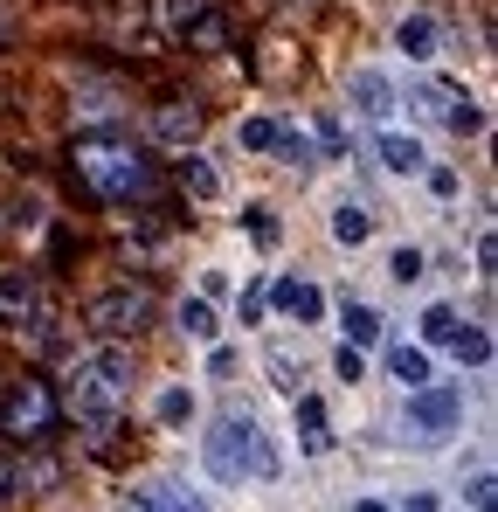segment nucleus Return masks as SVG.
Masks as SVG:
<instances>
[{
  "label": "nucleus",
  "instance_id": "obj_32",
  "mask_svg": "<svg viewBox=\"0 0 498 512\" xmlns=\"http://www.w3.org/2000/svg\"><path fill=\"white\" fill-rule=\"evenodd\" d=\"M422 180H429L436 201H457V194H464V173H457V167H422Z\"/></svg>",
  "mask_w": 498,
  "mask_h": 512
},
{
  "label": "nucleus",
  "instance_id": "obj_10",
  "mask_svg": "<svg viewBox=\"0 0 498 512\" xmlns=\"http://www.w3.org/2000/svg\"><path fill=\"white\" fill-rule=\"evenodd\" d=\"M346 104H353L360 118H374V125H388L402 97H395V77H388V70H353V77H346Z\"/></svg>",
  "mask_w": 498,
  "mask_h": 512
},
{
  "label": "nucleus",
  "instance_id": "obj_34",
  "mask_svg": "<svg viewBox=\"0 0 498 512\" xmlns=\"http://www.w3.org/2000/svg\"><path fill=\"white\" fill-rule=\"evenodd\" d=\"M332 367H339V381H346V388H353V381H367V353H360V346H339V353H332Z\"/></svg>",
  "mask_w": 498,
  "mask_h": 512
},
{
  "label": "nucleus",
  "instance_id": "obj_37",
  "mask_svg": "<svg viewBox=\"0 0 498 512\" xmlns=\"http://www.w3.org/2000/svg\"><path fill=\"white\" fill-rule=\"evenodd\" d=\"M222 291H229V277H222V270H208V277H201V291H194V298H208V305H215V298H222Z\"/></svg>",
  "mask_w": 498,
  "mask_h": 512
},
{
  "label": "nucleus",
  "instance_id": "obj_28",
  "mask_svg": "<svg viewBox=\"0 0 498 512\" xmlns=\"http://www.w3.org/2000/svg\"><path fill=\"white\" fill-rule=\"evenodd\" d=\"M457 333H464V312L457 305H429L422 312V346H450Z\"/></svg>",
  "mask_w": 498,
  "mask_h": 512
},
{
  "label": "nucleus",
  "instance_id": "obj_5",
  "mask_svg": "<svg viewBox=\"0 0 498 512\" xmlns=\"http://www.w3.org/2000/svg\"><path fill=\"white\" fill-rule=\"evenodd\" d=\"M464 429V388L450 381H429L402 402V443H450Z\"/></svg>",
  "mask_w": 498,
  "mask_h": 512
},
{
  "label": "nucleus",
  "instance_id": "obj_24",
  "mask_svg": "<svg viewBox=\"0 0 498 512\" xmlns=\"http://www.w3.org/2000/svg\"><path fill=\"white\" fill-rule=\"evenodd\" d=\"M263 374H270V388H277V395H305V353L270 346V353H263Z\"/></svg>",
  "mask_w": 498,
  "mask_h": 512
},
{
  "label": "nucleus",
  "instance_id": "obj_16",
  "mask_svg": "<svg viewBox=\"0 0 498 512\" xmlns=\"http://www.w3.org/2000/svg\"><path fill=\"white\" fill-rule=\"evenodd\" d=\"M173 333L194 340V346H222V319H215L208 298H180V305H173Z\"/></svg>",
  "mask_w": 498,
  "mask_h": 512
},
{
  "label": "nucleus",
  "instance_id": "obj_41",
  "mask_svg": "<svg viewBox=\"0 0 498 512\" xmlns=\"http://www.w3.org/2000/svg\"><path fill=\"white\" fill-rule=\"evenodd\" d=\"M0 49H7V14H0Z\"/></svg>",
  "mask_w": 498,
  "mask_h": 512
},
{
  "label": "nucleus",
  "instance_id": "obj_38",
  "mask_svg": "<svg viewBox=\"0 0 498 512\" xmlns=\"http://www.w3.org/2000/svg\"><path fill=\"white\" fill-rule=\"evenodd\" d=\"M7 499H14V457L0 450V506H7Z\"/></svg>",
  "mask_w": 498,
  "mask_h": 512
},
{
  "label": "nucleus",
  "instance_id": "obj_18",
  "mask_svg": "<svg viewBox=\"0 0 498 512\" xmlns=\"http://www.w3.org/2000/svg\"><path fill=\"white\" fill-rule=\"evenodd\" d=\"M291 402H298V450H305V457H326V450H332L326 402H319L312 388H305V395H291Z\"/></svg>",
  "mask_w": 498,
  "mask_h": 512
},
{
  "label": "nucleus",
  "instance_id": "obj_14",
  "mask_svg": "<svg viewBox=\"0 0 498 512\" xmlns=\"http://www.w3.org/2000/svg\"><path fill=\"white\" fill-rule=\"evenodd\" d=\"M35 305H42L35 270H0V333H14V326H21Z\"/></svg>",
  "mask_w": 498,
  "mask_h": 512
},
{
  "label": "nucleus",
  "instance_id": "obj_15",
  "mask_svg": "<svg viewBox=\"0 0 498 512\" xmlns=\"http://www.w3.org/2000/svg\"><path fill=\"white\" fill-rule=\"evenodd\" d=\"M332 243H339V250H360V243H367V236H374V208H367V201H360V194H346V201H332Z\"/></svg>",
  "mask_w": 498,
  "mask_h": 512
},
{
  "label": "nucleus",
  "instance_id": "obj_40",
  "mask_svg": "<svg viewBox=\"0 0 498 512\" xmlns=\"http://www.w3.org/2000/svg\"><path fill=\"white\" fill-rule=\"evenodd\" d=\"M353 512H388V506L381 499H353Z\"/></svg>",
  "mask_w": 498,
  "mask_h": 512
},
{
  "label": "nucleus",
  "instance_id": "obj_19",
  "mask_svg": "<svg viewBox=\"0 0 498 512\" xmlns=\"http://www.w3.org/2000/svg\"><path fill=\"white\" fill-rule=\"evenodd\" d=\"M270 160H277L284 173H298V180H312V173H319V146H312V132L284 125V132H277V146H270Z\"/></svg>",
  "mask_w": 498,
  "mask_h": 512
},
{
  "label": "nucleus",
  "instance_id": "obj_33",
  "mask_svg": "<svg viewBox=\"0 0 498 512\" xmlns=\"http://www.w3.org/2000/svg\"><path fill=\"white\" fill-rule=\"evenodd\" d=\"M263 305H270V277H256V284L243 291V305H236V319H243V326H256V319H263Z\"/></svg>",
  "mask_w": 498,
  "mask_h": 512
},
{
  "label": "nucleus",
  "instance_id": "obj_17",
  "mask_svg": "<svg viewBox=\"0 0 498 512\" xmlns=\"http://www.w3.org/2000/svg\"><path fill=\"white\" fill-rule=\"evenodd\" d=\"M388 381L402 388V395H415V388H429L436 381V367H429V346H388Z\"/></svg>",
  "mask_w": 498,
  "mask_h": 512
},
{
  "label": "nucleus",
  "instance_id": "obj_11",
  "mask_svg": "<svg viewBox=\"0 0 498 512\" xmlns=\"http://www.w3.org/2000/svg\"><path fill=\"white\" fill-rule=\"evenodd\" d=\"M395 49L409 56L415 70H422V63H436V56H443V21H436L429 7H409V14L395 21Z\"/></svg>",
  "mask_w": 498,
  "mask_h": 512
},
{
  "label": "nucleus",
  "instance_id": "obj_26",
  "mask_svg": "<svg viewBox=\"0 0 498 512\" xmlns=\"http://www.w3.org/2000/svg\"><path fill=\"white\" fill-rule=\"evenodd\" d=\"M180 187L194 201H215L222 194V173H215V160H201V153H180Z\"/></svg>",
  "mask_w": 498,
  "mask_h": 512
},
{
  "label": "nucleus",
  "instance_id": "obj_30",
  "mask_svg": "<svg viewBox=\"0 0 498 512\" xmlns=\"http://www.w3.org/2000/svg\"><path fill=\"white\" fill-rule=\"evenodd\" d=\"M450 353H457V367H464V360L485 367V360H492V333H485V326H464V333L450 340Z\"/></svg>",
  "mask_w": 498,
  "mask_h": 512
},
{
  "label": "nucleus",
  "instance_id": "obj_35",
  "mask_svg": "<svg viewBox=\"0 0 498 512\" xmlns=\"http://www.w3.org/2000/svg\"><path fill=\"white\" fill-rule=\"evenodd\" d=\"M492 263H498V243H492V229H485V236H478V277H485V284H492Z\"/></svg>",
  "mask_w": 498,
  "mask_h": 512
},
{
  "label": "nucleus",
  "instance_id": "obj_4",
  "mask_svg": "<svg viewBox=\"0 0 498 512\" xmlns=\"http://www.w3.org/2000/svg\"><path fill=\"white\" fill-rule=\"evenodd\" d=\"M83 319H90V333H104V340H139V333L160 319V298H153L146 284H111V291H97V298L83 305Z\"/></svg>",
  "mask_w": 498,
  "mask_h": 512
},
{
  "label": "nucleus",
  "instance_id": "obj_3",
  "mask_svg": "<svg viewBox=\"0 0 498 512\" xmlns=\"http://www.w3.org/2000/svg\"><path fill=\"white\" fill-rule=\"evenodd\" d=\"M70 160H77V180L104 208H132V201L153 194V167H146V153L125 132H83Z\"/></svg>",
  "mask_w": 498,
  "mask_h": 512
},
{
  "label": "nucleus",
  "instance_id": "obj_7",
  "mask_svg": "<svg viewBox=\"0 0 498 512\" xmlns=\"http://www.w3.org/2000/svg\"><path fill=\"white\" fill-rule=\"evenodd\" d=\"M70 118H77L83 132H118V125L132 118V97L111 84V77H77V90H70Z\"/></svg>",
  "mask_w": 498,
  "mask_h": 512
},
{
  "label": "nucleus",
  "instance_id": "obj_6",
  "mask_svg": "<svg viewBox=\"0 0 498 512\" xmlns=\"http://www.w3.org/2000/svg\"><path fill=\"white\" fill-rule=\"evenodd\" d=\"M49 429H56V395H49V381H42V374L7 381V395H0V436H14V443H42Z\"/></svg>",
  "mask_w": 498,
  "mask_h": 512
},
{
  "label": "nucleus",
  "instance_id": "obj_8",
  "mask_svg": "<svg viewBox=\"0 0 498 512\" xmlns=\"http://www.w3.org/2000/svg\"><path fill=\"white\" fill-rule=\"evenodd\" d=\"M409 104L436 111V118H443L450 132H464V139H471V132H485V111L471 104V90H457V84H422V90L409 97Z\"/></svg>",
  "mask_w": 498,
  "mask_h": 512
},
{
  "label": "nucleus",
  "instance_id": "obj_22",
  "mask_svg": "<svg viewBox=\"0 0 498 512\" xmlns=\"http://www.w3.org/2000/svg\"><path fill=\"white\" fill-rule=\"evenodd\" d=\"M153 423H160L166 436H180V429L194 423V388H187V381H166L160 395H153Z\"/></svg>",
  "mask_w": 498,
  "mask_h": 512
},
{
  "label": "nucleus",
  "instance_id": "obj_20",
  "mask_svg": "<svg viewBox=\"0 0 498 512\" xmlns=\"http://www.w3.org/2000/svg\"><path fill=\"white\" fill-rule=\"evenodd\" d=\"M63 485V464L56 457H14V499H42V492H56Z\"/></svg>",
  "mask_w": 498,
  "mask_h": 512
},
{
  "label": "nucleus",
  "instance_id": "obj_25",
  "mask_svg": "<svg viewBox=\"0 0 498 512\" xmlns=\"http://www.w3.org/2000/svg\"><path fill=\"white\" fill-rule=\"evenodd\" d=\"M277 132H284V118H277V111H249L243 125H236V146H243V153H256V160H270Z\"/></svg>",
  "mask_w": 498,
  "mask_h": 512
},
{
  "label": "nucleus",
  "instance_id": "obj_21",
  "mask_svg": "<svg viewBox=\"0 0 498 512\" xmlns=\"http://www.w3.org/2000/svg\"><path fill=\"white\" fill-rule=\"evenodd\" d=\"M374 153H381V167L402 173V180L429 167V153H422V139H415V132H381V139H374Z\"/></svg>",
  "mask_w": 498,
  "mask_h": 512
},
{
  "label": "nucleus",
  "instance_id": "obj_12",
  "mask_svg": "<svg viewBox=\"0 0 498 512\" xmlns=\"http://www.w3.org/2000/svg\"><path fill=\"white\" fill-rule=\"evenodd\" d=\"M125 512H208L187 485H173V478H139V485H125Z\"/></svg>",
  "mask_w": 498,
  "mask_h": 512
},
{
  "label": "nucleus",
  "instance_id": "obj_36",
  "mask_svg": "<svg viewBox=\"0 0 498 512\" xmlns=\"http://www.w3.org/2000/svg\"><path fill=\"white\" fill-rule=\"evenodd\" d=\"M208 374H215V381L236 374V353H229V346H208Z\"/></svg>",
  "mask_w": 498,
  "mask_h": 512
},
{
  "label": "nucleus",
  "instance_id": "obj_2",
  "mask_svg": "<svg viewBox=\"0 0 498 512\" xmlns=\"http://www.w3.org/2000/svg\"><path fill=\"white\" fill-rule=\"evenodd\" d=\"M201 464L215 485H243V478H277V443L263 436L249 402H222L215 423L201 436Z\"/></svg>",
  "mask_w": 498,
  "mask_h": 512
},
{
  "label": "nucleus",
  "instance_id": "obj_9",
  "mask_svg": "<svg viewBox=\"0 0 498 512\" xmlns=\"http://www.w3.org/2000/svg\"><path fill=\"white\" fill-rule=\"evenodd\" d=\"M146 132H153V146H166V153H194V139H201V104H187V97L153 104Z\"/></svg>",
  "mask_w": 498,
  "mask_h": 512
},
{
  "label": "nucleus",
  "instance_id": "obj_31",
  "mask_svg": "<svg viewBox=\"0 0 498 512\" xmlns=\"http://www.w3.org/2000/svg\"><path fill=\"white\" fill-rule=\"evenodd\" d=\"M422 263H429V256L415 250V243H402V250L388 256V277H395V284H415V277H422Z\"/></svg>",
  "mask_w": 498,
  "mask_h": 512
},
{
  "label": "nucleus",
  "instance_id": "obj_13",
  "mask_svg": "<svg viewBox=\"0 0 498 512\" xmlns=\"http://www.w3.org/2000/svg\"><path fill=\"white\" fill-rule=\"evenodd\" d=\"M270 305H277L284 319H298V326H319V319H326V291H319L312 277H277V284H270Z\"/></svg>",
  "mask_w": 498,
  "mask_h": 512
},
{
  "label": "nucleus",
  "instance_id": "obj_29",
  "mask_svg": "<svg viewBox=\"0 0 498 512\" xmlns=\"http://www.w3.org/2000/svg\"><path fill=\"white\" fill-rule=\"evenodd\" d=\"M243 229L256 236V250H277V243H284V229H277V208H270V201H249V208H243Z\"/></svg>",
  "mask_w": 498,
  "mask_h": 512
},
{
  "label": "nucleus",
  "instance_id": "obj_23",
  "mask_svg": "<svg viewBox=\"0 0 498 512\" xmlns=\"http://www.w3.org/2000/svg\"><path fill=\"white\" fill-rule=\"evenodd\" d=\"M339 333H346L339 346H360V353H367V346L381 340V312H374L367 298H346V305H339Z\"/></svg>",
  "mask_w": 498,
  "mask_h": 512
},
{
  "label": "nucleus",
  "instance_id": "obj_1",
  "mask_svg": "<svg viewBox=\"0 0 498 512\" xmlns=\"http://www.w3.org/2000/svg\"><path fill=\"white\" fill-rule=\"evenodd\" d=\"M132 381H139V360H132V346L125 340H104L77 353L70 360V381H63V409H70V423L104 450L118 423H125V402H132Z\"/></svg>",
  "mask_w": 498,
  "mask_h": 512
},
{
  "label": "nucleus",
  "instance_id": "obj_27",
  "mask_svg": "<svg viewBox=\"0 0 498 512\" xmlns=\"http://www.w3.org/2000/svg\"><path fill=\"white\" fill-rule=\"evenodd\" d=\"M201 14H208V0H153V21H160V35H187Z\"/></svg>",
  "mask_w": 498,
  "mask_h": 512
},
{
  "label": "nucleus",
  "instance_id": "obj_39",
  "mask_svg": "<svg viewBox=\"0 0 498 512\" xmlns=\"http://www.w3.org/2000/svg\"><path fill=\"white\" fill-rule=\"evenodd\" d=\"M402 512H436V499H429V492H409V499H402Z\"/></svg>",
  "mask_w": 498,
  "mask_h": 512
}]
</instances>
